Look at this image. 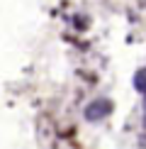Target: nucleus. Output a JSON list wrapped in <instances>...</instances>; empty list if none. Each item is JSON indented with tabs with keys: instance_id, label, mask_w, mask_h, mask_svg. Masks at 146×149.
<instances>
[{
	"instance_id": "nucleus-1",
	"label": "nucleus",
	"mask_w": 146,
	"mask_h": 149,
	"mask_svg": "<svg viewBox=\"0 0 146 149\" xmlns=\"http://www.w3.org/2000/svg\"><path fill=\"white\" fill-rule=\"evenodd\" d=\"M107 113H110V103H105V108H97V103H93V108L88 110V117L95 120V117H105Z\"/></svg>"
}]
</instances>
